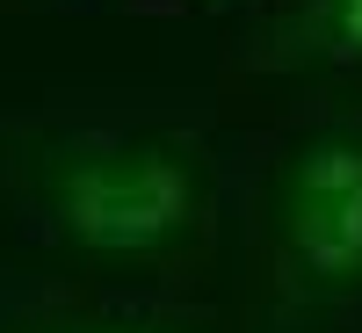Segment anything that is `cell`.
<instances>
[{"instance_id":"3","label":"cell","mask_w":362,"mask_h":333,"mask_svg":"<svg viewBox=\"0 0 362 333\" xmlns=\"http://www.w3.org/2000/svg\"><path fill=\"white\" fill-rule=\"evenodd\" d=\"M326 37L348 58H362V0H326Z\"/></svg>"},{"instance_id":"4","label":"cell","mask_w":362,"mask_h":333,"mask_svg":"<svg viewBox=\"0 0 362 333\" xmlns=\"http://www.w3.org/2000/svg\"><path fill=\"white\" fill-rule=\"evenodd\" d=\"M66 333H167V326H138V319H95V326H66Z\"/></svg>"},{"instance_id":"1","label":"cell","mask_w":362,"mask_h":333,"mask_svg":"<svg viewBox=\"0 0 362 333\" xmlns=\"http://www.w3.org/2000/svg\"><path fill=\"white\" fill-rule=\"evenodd\" d=\"M44 203L66 247L145 261L167 254L203 218V167L167 138H102L44 174Z\"/></svg>"},{"instance_id":"5","label":"cell","mask_w":362,"mask_h":333,"mask_svg":"<svg viewBox=\"0 0 362 333\" xmlns=\"http://www.w3.org/2000/svg\"><path fill=\"white\" fill-rule=\"evenodd\" d=\"M196 8H232V0H196Z\"/></svg>"},{"instance_id":"2","label":"cell","mask_w":362,"mask_h":333,"mask_svg":"<svg viewBox=\"0 0 362 333\" xmlns=\"http://www.w3.org/2000/svg\"><path fill=\"white\" fill-rule=\"evenodd\" d=\"M283 254L326 290L362 283V138H312L297 145L268 196Z\"/></svg>"}]
</instances>
